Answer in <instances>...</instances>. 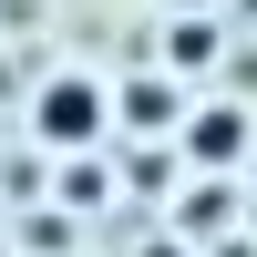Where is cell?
I'll return each instance as SVG.
<instances>
[{
  "mask_svg": "<svg viewBox=\"0 0 257 257\" xmlns=\"http://www.w3.org/2000/svg\"><path fill=\"white\" fill-rule=\"evenodd\" d=\"M31 134H41V144H62V155H82V144L103 134V82H82V72L41 82V93H31Z\"/></svg>",
  "mask_w": 257,
  "mask_h": 257,
  "instance_id": "1",
  "label": "cell"
},
{
  "mask_svg": "<svg viewBox=\"0 0 257 257\" xmlns=\"http://www.w3.org/2000/svg\"><path fill=\"white\" fill-rule=\"evenodd\" d=\"M113 113L134 123V134H165V123H175V82H165V72H144V82H123V93H113Z\"/></svg>",
  "mask_w": 257,
  "mask_h": 257,
  "instance_id": "2",
  "label": "cell"
},
{
  "mask_svg": "<svg viewBox=\"0 0 257 257\" xmlns=\"http://www.w3.org/2000/svg\"><path fill=\"white\" fill-rule=\"evenodd\" d=\"M185 144H196V165H237V155H247V113H226V103H216Z\"/></svg>",
  "mask_w": 257,
  "mask_h": 257,
  "instance_id": "3",
  "label": "cell"
},
{
  "mask_svg": "<svg viewBox=\"0 0 257 257\" xmlns=\"http://www.w3.org/2000/svg\"><path fill=\"white\" fill-rule=\"evenodd\" d=\"M206 52H216V21H175V41H165V62H175V72H196Z\"/></svg>",
  "mask_w": 257,
  "mask_h": 257,
  "instance_id": "4",
  "label": "cell"
}]
</instances>
